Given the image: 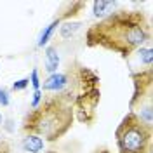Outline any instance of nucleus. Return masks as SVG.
Returning <instances> with one entry per match:
<instances>
[{"label":"nucleus","mask_w":153,"mask_h":153,"mask_svg":"<svg viewBox=\"0 0 153 153\" xmlns=\"http://www.w3.org/2000/svg\"><path fill=\"white\" fill-rule=\"evenodd\" d=\"M137 54L141 57V61L146 65V68H152V61H153V49L152 47H141L137 51Z\"/></svg>","instance_id":"obj_12"},{"label":"nucleus","mask_w":153,"mask_h":153,"mask_svg":"<svg viewBox=\"0 0 153 153\" xmlns=\"http://www.w3.org/2000/svg\"><path fill=\"white\" fill-rule=\"evenodd\" d=\"M45 153H59V152H54V150H49V152H45Z\"/></svg>","instance_id":"obj_19"},{"label":"nucleus","mask_w":153,"mask_h":153,"mask_svg":"<svg viewBox=\"0 0 153 153\" xmlns=\"http://www.w3.org/2000/svg\"><path fill=\"white\" fill-rule=\"evenodd\" d=\"M28 85H30V78H21V80L12 84V91H25Z\"/></svg>","instance_id":"obj_16"},{"label":"nucleus","mask_w":153,"mask_h":153,"mask_svg":"<svg viewBox=\"0 0 153 153\" xmlns=\"http://www.w3.org/2000/svg\"><path fill=\"white\" fill-rule=\"evenodd\" d=\"M92 153H111V152H110L108 148H96Z\"/></svg>","instance_id":"obj_18"},{"label":"nucleus","mask_w":153,"mask_h":153,"mask_svg":"<svg viewBox=\"0 0 153 153\" xmlns=\"http://www.w3.org/2000/svg\"><path fill=\"white\" fill-rule=\"evenodd\" d=\"M134 82V92L132 97L129 101V110L136 111V108H143V103L152 105V92H153V70L152 68H144L139 71H132L131 73Z\"/></svg>","instance_id":"obj_5"},{"label":"nucleus","mask_w":153,"mask_h":153,"mask_svg":"<svg viewBox=\"0 0 153 153\" xmlns=\"http://www.w3.org/2000/svg\"><path fill=\"white\" fill-rule=\"evenodd\" d=\"M110 7H113V2H105V0H96L94 4H92V12H94L96 18H101V16H105L108 9Z\"/></svg>","instance_id":"obj_11"},{"label":"nucleus","mask_w":153,"mask_h":153,"mask_svg":"<svg viewBox=\"0 0 153 153\" xmlns=\"http://www.w3.org/2000/svg\"><path fill=\"white\" fill-rule=\"evenodd\" d=\"M44 91L42 89H38V91H35L33 92V97H31V108H37L40 103H42V99H44Z\"/></svg>","instance_id":"obj_15"},{"label":"nucleus","mask_w":153,"mask_h":153,"mask_svg":"<svg viewBox=\"0 0 153 153\" xmlns=\"http://www.w3.org/2000/svg\"><path fill=\"white\" fill-rule=\"evenodd\" d=\"M0 124H2V113H0Z\"/></svg>","instance_id":"obj_20"},{"label":"nucleus","mask_w":153,"mask_h":153,"mask_svg":"<svg viewBox=\"0 0 153 153\" xmlns=\"http://www.w3.org/2000/svg\"><path fill=\"white\" fill-rule=\"evenodd\" d=\"M82 26V23L80 21H73V23H70V21H66V23H63L61 26H59V35H61V38H70L71 35H75V31L78 28Z\"/></svg>","instance_id":"obj_10"},{"label":"nucleus","mask_w":153,"mask_h":153,"mask_svg":"<svg viewBox=\"0 0 153 153\" xmlns=\"http://www.w3.org/2000/svg\"><path fill=\"white\" fill-rule=\"evenodd\" d=\"M75 120L71 103L63 96H51L33 108L23 120V134L44 137V141H57L71 129Z\"/></svg>","instance_id":"obj_2"},{"label":"nucleus","mask_w":153,"mask_h":153,"mask_svg":"<svg viewBox=\"0 0 153 153\" xmlns=\"http://www.w3.org/2000/svg\"><path fill=\"white\" fill-rule=\"evenodd\" d=\"M30 84L33 85V89L35 91H38L40 87H42V82H40V76H38V70L35 68V70H31V78H30Z\"/></svg>","instance_id":"obj_13"},{"label":"nucleus","mask_w":153,"mask_h":153,"mask_svg":"<svg viewBox=\"0 0 153 153\" xmlns=\"http://www.w3.org/2000/svg\"><path fill=\"white\" fill-rule=\"evenodd\" d=\"M2 139H4V137H2V136H0V141H2Z\"/></svg>","instance_id":"obj_21"},{"label":"nucleus","mask_w":153,"mask_h":153,"mask_svg":"<svg viewBox=\"0 0 153 153\" xmlns=\"http://www.w3.org/2000/svg\"><path fill=\"white\" fill-rule=\"evenodd\" d=\"M0 153H10V144L5 139L0 141Z\"/></svg>","instance_id":"obj_17"},{"label":"nucleus","mask_w":153,"mask_h":153,"mask_svg":"<svg viewBox=\"0 0 153 153\" xmlns=\"http://www.w3.org/2000/svg\"><path fill=\"white\" fill-rule=\"evenodd\" d=\"M0 105L2 106H9L10 105V96H9V91L0 87Z\"/></svg>","instance_id":"obj_14"},{"label":"nucleus","mask_w":153,"mask_h":153,"mask_svg":"<svg viewBox=\"0 0 153 153\" xmlns=\"http://www.w3.org/2000/svg\"><path fill=\"white\" fill-rule=\"evenodd\" d=\"M57 68H59V54H57V49L54 45H47L45 47V70L49 73H57Z\"/></svg>","instance_id":"obj_9"},{"label":"nucleus","mask_w":153,"mask_h":153,"mask_svg":"<svg viewBox=\"0 0 153 153\" xmlns=\"http://www.w3.org/2000/svg\"><path fill=\"white\" fill-rule=\"evenodd\" d=\"M101 101V89H89L80 94H76L71 101V108H73V115L78 122L91 125L96 120V111Z\"/></svg>","instance_id":"obj_4"},{"label":"nucleus","mask_w":153,"mask_h":153,"mask_svg":"<svg viewBox=\"0 0 153 153\" xmlns=\"http://www.w3.org/2000/svg\"><path fill=\"white\" fill-rule=\"evenodd\" d=\"M152 40V25L141 10H117L91 25L85 33L89 47H103L127 59Z\"/></svg>","instance_id":"obj_1"},{"label":"nucleus","mask_w":153,"mask_h":153,"mask_svg":"<svg viewBox=\"0 0 153 153\" xmlns=\"http://www.w3.org/2000/svg\"><path fill=\"white\" fill-rule=\"evenodd\" d=\"M44 146H45V141L38 136H33V134H26L21 139V148L26 153H42Z\"/></svg>","instance_id":"obj_8"},{"label":"nucleus","mask_w":153,"mask_h":153,"mask_svg":"<svg viewBox=\"0 0 153 153\" xmlns=\"http://www.w3.org/2000/svg\"><path fill=\"white\" fill-rule=\"evenodd\" d=\"M68 84V75L65 71H57V73H52L49 75L45 80H44V85L40 87L42 91H47V92H61Z\"/></svg>","instance_id":"obj_6"},{"label":"nucleus","mask_w":153,"mask_h":153,"mask_svg":"<svg viewBox=\"0 0 153 153\" xmlns=\"http://www.w3.org/2000/svg\"><path fill=\"white\" fill-rule=\"evenodd\" d=\"M115 141L118 153H152L153 148V127L129 111L115 131Z\"/></svg>","instance_id":"obj_3"},{"label":"nucleus","mask_w":153,"mask_h":153,"mask_svg":"<svg viewBox=\"0 0 153 153\" xmlns=\"http://www.w3.org/2000/svg\"><path fill=\"white\" fill-rule=\"evenodd\" d=\"M68 18H70V16H68V14H65V16H57V18L52 19L47 26L44 28V31L40 33V38H38V42H37V47H45V45L49 44V40L52 38L54 31L61 26V21H63V19H68Z\"/></svg>","instance_id":"obj_7"}]
</instances>
